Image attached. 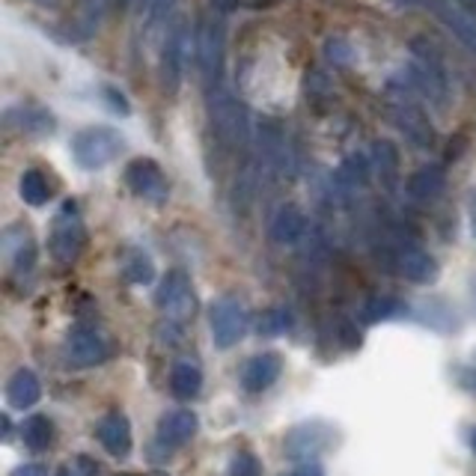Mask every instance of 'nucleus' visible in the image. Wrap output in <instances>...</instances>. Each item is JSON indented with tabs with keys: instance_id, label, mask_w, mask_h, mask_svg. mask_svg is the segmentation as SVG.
Listing matches in <instances>:
<instances>
[{
	"instance_id": "nucleus-22",
	"label": "nucleus",
	"mask_w": 476,
	"mask_h": 476,
	"mask_svg": "<svg viewBox=\"0 0 476 476\" xmlns=\"http://www.w3.org/2000/svg\"><path fill=\"white\" fill-rule=\"evenodd\" d=\"M170 387L179 399H194L202 390V372L194 360H176L170 369Z\"/></svg>"
},
{
	"instance_id": "nucleus-1",
	"label": "nucleus",
	"mask_w": 476,
	"mask_h": 476,
	"mask_svg": "<svg viewBox=\"0 0 476 476\" xmlns=\"http://www.w3.org/2000/svg\"><path fill=\"white\" fill-rule=\"evenodd\" d=\"M206 98H209V119H211L215 135L232 149L247 146V140H250L247 110H245V105H241L236 96L229 93V87L220 84L218 89L206 93Z\"/></svg>"
},
{
	"instance_id": "nucleus-36",
	"label": "nucleus",
	"mask_w": 476,
	"mask_h": 476,
	"mask_svg": "<svg viewBox=\"0 0 476 476\" xmlns=\"http://www.w3.org/2000/svg\"><path fill=\"white\" fill-rule=\"evenodd\" d=\"M462 384H464V390H471V393H476V369H468L462 376Z\"/></svg>"
},
{
	"instance_id": "nucleus-33",
	"label": "nucleus",
	"mask_w": 476,
	"mask_h": 476,
	"mask_svg": "<svg viewBox=\"0 0 476 476\" xmlns=\"http://www.w3.org/2000/svg\"><path fill=\"white\" fill-rule=\"evenodd\" d=\"M13 476H48V471L42 464H22V468H15Z\"/></svg>"
},
{
	"instance_id": "nucleus-4",
	"label": "nucleus",
	"mask_w": 476,
	"mask_h": 476,
	"mask_svg": "<svg viewBox=\"0 0 476 476\" xmlns=\"http://www.w3.org/2000/svg\"><path fill=\"white\" fill-rule=\"evenodd\" d=\"M87 245V227L80 220V211L72 200L63 202L60 211L51 220V232H48V250L60 266H72L78 257L84 253Z\"/></svg>"
},
{
	"instance_id": "nucleus-18",
	"label": "nucleus",
	"mask_w": 476,
	"mask_h": 476,
	"mask_svg": "<svg viewBox=\"0 0 476 476\" xmlns=\"http://www.w3.org/2000/svg\"><path fill=\"white\" fill-rule=\"evenodd\" d=\"M0 241H4V257H6L9 266H13V271L27 275V271L36 266V245H33L30 229L9 227V229H4V238Z\"/></svg>"
},
{
	"instance_id": "nucleus-10",
	"label": "nucleus",
	"mask_w": 476,
	"mask_h": 476,
	"mask_svg": "<svg viewBox=\"0 0 476 476\" xmlns=\"http://www.w3.org/2000/svg\"><path fill=\"white\" fill-rule=\"evenodd\" d=\"M155 303L170 322H185L194 316L197 295H194V286H191V277L185 275V271L182 268L167 271V277L158 283Z\"/></svg>"
},
{
	"instance_id": "nucleus-31",
	"label": "nucleus",
	"mask_w": 476,
	"mask_h": 476,
	"mask_svg": "<svg viewBox=\"0 0 476 476\" xmlns=\"http://www.w3.org/2000/svg\"><path fill=\"white\" fill-rule=\"evenodd\" d=\"M173 6H176V0H149V4H146V27L155 30L161 24H167Z\"/></svg>"
},
{
	"instance_id": "nucleus-25",
	"label": "nucleus",
	"mask_w": 476,
	"mask_h": 476,
	"mask_svg": "<svg viewBox=\"0 0 476 476\" xmlns=\"http://www.w3.org/2000/svg\"><path fill=\"white\" fill-rule=\"evenodd\" d=\"M405 313H408V307H405L402 301L387 298V295H378V298H369L367 303H363L360 319L367 322V325H378V322H390V319H397V316H405Z\"/></svg>"
},
{
	"instance_id": "nucleus-21",
	"label": "nucleus",
	"mask_w": 476,
	"mask_h": 476,
	"mask_svg": "<svg viewBox=\"0 0 476 476\" xmlns=\"http://www.w3.org/2000/svg\"><path fill=\"white\" fill-rule=\"evenodd\" d=\"M42 397V384L30 369H15L6 381V402L13 405L15 411H27L33 408Z\"/></svg>"
},
{
	"instance_id": "nucleus-38",
	"label": "nucleus",
	"mask_w": 476,
	"mask_h": 476,
	"mask_svg": "<svg viewBox=\"0 0 476 476\" xmlns=\"http://www.w3.org/2000/svg\"><path fill=\"white\" fill-rule=\"evenodd\" d=\"M455 4H462V6H476V0H455Z\"/></svg>"
},
{
	"instance_id": "nucleus-16",
	"label": "nucleus",
	"mask_w": 476,
	"mask_h": 476,
	"mask_svg": "<svg viewBox=\"0 0 476 476\" xmlns=\"http://www.w3.org/2000/svg\"><path fill=\"white\" fill-rule=\"evenodd\" d=\"M257 144H259V158L266 161L268 170L286 176L292 170V155L286 146V137L275 123H259L257 126Z\"/></svg>"
},
{
	"instance_id": "nucleus-17",
	"label": "nucleus",
	"mask_w": 476,
	"mask_h": 476,
	"mask_svg": "<svg viewBox=\"0 0 476 476\" xmlns=\"http://www.w3.org/2000/svg\"><path fill=\"white\" fill-rule=\"evenodd\" d=\"M200 429V420L194 411H167L164 417L158 420V441L164 447H185V443L194 441V434Z\"/></svg>"
},
{
	"instance_id": "nucleus-39",
	"label": "nucleus",
	"mask_w": 476,
	"mask_h": 476,
	"mask_svg": "<svg viewBox=\"0 0 476 476\" xmlns=\"http://www.w3.org/2000/svg\"><path fill=\"white\" fill-rule=\"evenodd\" d=\"M471 447H473V453H476V429H473V434H471Z\"/></svg>"
},
{
	"instance_id": "nucleus-9",
	"label": "nucleus",
	"mask_w": 476,
	"mask_h": 476,
	"mask_svg": "<svg viewBox=\"0 0 476 476\" xmlns=\"http://www.w3.org/2000/svg\"><path fill=\"white\" fill-rule=\"evenodd\" d=\"M209 325H211V340L218 349H232L238 346V340L247 333V310L245 303L232 295L218 298L209 307Z\"/></svg>"
},
{
	"instance_id": "nucleus-37",
	"label": "nucleus",
	"mask_w": 476,
	"mask_h": 476,
	"mask_svg": "<svg viewBox=\"0 0 476 476\" xmlns=\"http://www.w3.org/2000/svg\"><path fill=\"white\" fill-rule=\"evenodd\" d=\"M33 4H39V6H48V9H54V6H57V0H33Z\"/></svg>"
},
{
	"instance_id": "nucleus-8",
	"label": "nucleus",
	"mask_w": 476,
	"mask_h": 476,
	"mask_svg": "<svg viewBox=\"0 0 476 476\" xmlns=\"http://www.w3.org/2000/svg\"><path fill=\"white\" fill-rule=\"evenodd\" d=\"M188 48H191V33L188 24L182 18H173L167 24L164 33V48H161V84L170 96L179 93L182 87V75H185V60H188Z\"/></svg>"
},
{
	"instance_id": "nucleus-23",
	"label": "nucleus",
	"mask_w": 476,
	"mask_h": 476,
	"mask_svg": "<svg viewBox=\"0 0 476 476\" xmlns=\"http://www.w3.org/2000/svg\"><path fill=\"white\" fill-rule=\"evenodd\" d=\"M6 123L24 135H51L54 131V117L42 107H15L6 114Z\"/></svg>"
},
{
	"instance_id": "nucleus-7",
	"label": "nucleus",
	"mask_w": 476,
	"mask_h": 476,
	"mask_svg": "<svg viewBox=\"0 0 476 476\" xmlns=\"http://www.w3.org/2000/svg\"><path fill=\"white\" fill-rule=\"evenodd\" d=\"M411 84L414 89H420L429 101H434L438 107L447 105L450 96V84H447V72H443V63L434 57V51H429L426 45H414V60L408 66Z\"/></svg>"
},
{
	"instance_id": "nucleus-26",
	"label": "nucleus",
	"mask_w": 476,
	"mask_h": 476,
	"mask_svg": "<svg viewBox=\"0 0 476 476\" xmlns=\"http://www.w3.org/2000/svg\"><path fill=\"white\" fill-rule=\"evenodd\" d=\"M18 191H22V200L27 206H45L48 197H51V185L42 170H24L22 173V182H18Z\"/></svg>"
},
{
	"instance_id": "nucleus-3",
	"label": "nucleus",
	"mask_w": 476,
	"mask_h": 476,
	"mask_svg": "<svg viewBox=\"0 0 476 476\" xmlns=\"http://www.w3.org/2000/svg\"><path fill=\"white\" fill-rule=\"evenodd\" d=\"M123 146H126V140L117 128L89 126L72 137V158L80 170H101V167H107L110 161L119 158Z\"/></svg>"
},
{
	"instance_id": "nucleus-20",
	"label": "nucleus",
	"mask_w": 476,
	"mask_h": 476,
	"mask_svg": "<svg viewBox=\"0 0 476 476\" xmlns=\"http://www.w3.org/2000/svg\"><path fill=\"white\" fill-rule=\"evenodd\" d=\"M447 188V173L441 164H423L408 179V197L414 202H434Z\"/></svg>"
},
{
	"instance_id": "nucleus-14",
	"label": "nucleus",
	"mask_w": 476,
	"mask_h": 476,
	"mask_svg": "<svg viewBox=\"0 0 476 476\" xmlns=\"http://www.w3.org/2000/svg\"><path fill=\"white\" fill-rule=\"evenodd\" d=\"M271 238L277 241V245L283 247H298L307 241L310 236V224H307V215L298 209V206H292V202H286V206H280L275 211V218H271Z\"/></svg>"
},
{
	"instance_id": "nucleus-24",
	"label": "nucleus",
	"mask_w": 476,
	"mask_h": 476,
	"mask_svg": "<svg viewBox=\"0 0 476 476\" xmlns=\"http://www.w3.org/2000/svg\"><path fill=\"white\" fill-rule=\"evenodd\" d=\"M22 441H24L27 450L45 453L51 443H54V423H51L48 417H42V414H33V417L22 426Z\"/></svg>"
},
{
	"instance_id": "nucleus-19",
	"label": "nucleus",
	"mask_w": 476,
	"mask_h": 476,
	"mask_svg": "<svg viewBox=\"0 0 476 476\" xmlns=\"http://www.w3.org/2000/svg\"><path fill=\"white\" fill-rule=\"evenodd\" d=\"M98 443L105 447L114 459H126V455L131 453V423L126 414H107V417H101L98 423Z\"/></svg>"
},
{
	"instance_id": "nucleus-6",
	"label": "nucleus",
	"mask_w": 476,
	"mask_h": 476,
	"mask_svg": "<svg viewBox=\"0 0 476 476\" xmlns=\"http://www.w3.org/2000/svg\"><path fill=\"white\" fill-rule=\"evenodd\" d=\"M63 358L69 367L89 369L110 358V340L96 325H75L63 340Z\"/></svg>"
},
{
	"instance_id": "nucleus-2",
	"label": "nucleus",
	"mask_w": 476,
	"mask_h": 476,
	"mask_svg": "<svg viewBox=\"0 0 476 476\" xmlns=\"http://www.w3.org/2000/svg\"><path fill=\"white\" fill-rule=\"evenodd\" d=\"M224 54H227V27L220 15H206L197 30V69L206 93L224 84Z\"/></svg>"
},
{
	"instance_id": "nucleus-28",
	"label": "nucleus",
	"mask_w": 476,
	"mask_h": 476,
	"mask_svg": "<svg viewBox=\"0 0 476 476\" xmlns=\"http://www.w3.org/2000/svg\"><path fill=\"white\" fill-rule=\"evenodd\" d=\"M123 275L128 283H137V286H146L155 277V266H152V259L146 257L144 250H128L126 259H123Z\"/></svg>"
},
{
	"instance_id": "nucleus-5",
	"label": "nucleus",
	"mask_w": 476,
	"mask_h": 476,
	"mask_svg": "<svg viewBox=\"0 0 476 476\" xmlns=\"http://www.w3.org/2000/svg\"><path fill=\"white\" fill-rule=\"evenodd\" d=\"M390 114H393L397 128L417 149H429L434 144V131L429 126V119H426V114H423V107L414 101L411 89L405 84H390Z\"/></svg>"
},
{
	"instance_id": "nucleus-29",
	"label": "nucleus",
	"mask_w": 476,
	"mask_h": 476,
	"mask_svg": "<svg viewBox=\"0 0 476 476\" xmlns=\"http://www.w3.org/2000/svg\"><path fill=\"white\" fill-rule=\"evenodd\" d=\"M292 328V313L283 307H271L257 319V333L259 337H280Z\"/></svg>"
},
{
	"instance_id": "nucleus-15",
	"label": "nucleus",
	"mask_w": 476,
	"mask_h": 476,
	"mask_svg": "<svg viewBox=\"0 0 476 476\" xmlns=\"http://www.w3.org/2000/svg\"><path fill=\"white\" fill-rule=\"evenodd\" d=\"M280 372H283V358L277 351L253 354L245 367H241V387L247 393H262L280 378Z\"/></svg>"
},
{
	"instance_id": "nucleus-30",
	"label": "nucleus",
	"mask_w": 476,
	"mask_h": 476,
	"mask_svg": "<svg viewBox=\"0 0 476 476\" xmlns=\"http://www.w3.org/2000/svg\"><path fill=\"white\" fill-rule=\"evenodd\" d=\"M229 476H262V464L259 459L253 453L247 450H241L232 455V462H229Z\"/></svg>"
},
{
	"instance_id": "nucleus-12",
	"label": "nucleus",
	"mask_w": 476,
	"mask_h": 476,
	"mask_svg": "<svg viewBox=\"0 0 476 476\" xmlns=\"http://www.w3.org/2000/svg\"><path fill=\"white\" fill-rule=\"evenodd\" d=\"M126 185L131 188V194L146 200V202H164L170 194L167 179L152 158L131 161V164L126 167Z\"/></svg>"
},
{
	"instance_id": "nucleus-34",
	"label": "nucleus",
	"mask_w": 476,
	"mask_h": 476,
	"mask_svg": "<svg viewBox=\"0 0 476 476\" xmlns=\"http://www.w3.org/2000/svg\"><path fill=\"white\" fill-rule=\"evenodd\" d=\"M105 93H107V98H110V107L119 110V114H128V105H126L123 93H117V89H105Z\"/></svg>"
},
{
	"instance_id": "nucleus-27",
	"label": "nucleus",
	"mask_w": 476,
	"mask_h": 476,
	"mask_svg": "<svg viewBox=\"0 0 476 476\" xmlns=\"http://www.w3.org/2000/svg\"><path fill=\"white\" fill-rule=\"evenodd\" d=\"M372 167L378 170V176L384 179V185H393L399 173V152L393 149L390 140H376L372 146Z\"/></svg>"
},
{
	"instance_id": "nucleus-35",
	"label": "nucleus",
	"mask_w": 476,
	"mask_h": 476,
	"mask_svg": "<svg viewBox=\"0 0 476 476\" xmlns=\"http://www.w3.org/2000/svg\"><path fill=\"white\" fill-rule=\"evenodd\" d=\"M468 215H471V232L476 238V188L468 194Z\"/></svg>"
},
{
	"instance_id": "nucleus-11",
	"label": "nucleus",
	"mask_w": 476,
	"mask_h": 476,
	"mask_svg": "<svg viewBox=\"0 0 476 476\" xmlns=\"http://www.w3.org/2000/svg\"><path fill=\"white\" fill-rule=\"evenodd\" d=\"M429 13L476 57V15L455 0H423Z\"/></svg>"
},
{
	"instance_id": "nucleus-13",
	"label": "nucleus",
	"mask_w": 476,
	"mask_h": 476,
	"mask_svg": "<svg viewBox=\"0 0 476 476\" xmlns=\"http://www.w3.org/2000/svg\"><path fill=\"white\" fill-rule=\"evenodd\" d=\"M393 266H397V271L405 280L420 283V286H429V283H434L441 275L434 257H429V253L417 245H397V250H393Z\"/></svg>"
},
{
	"instance_id": "nucleus-32",
	"label": "nucleus",
	"mask_w": 476,
	"mask_h": 476,
	"mask_svg": "<svg viewBox=\"0 0 476 476\" xmlns=\"http://www.w3.org/2000/svg\"><path fill=\"white\" fill-rule=\"evenodd\" d=\"M289 476H325V468L319 462H301Z\"/></svg>"
}]
</instances>
